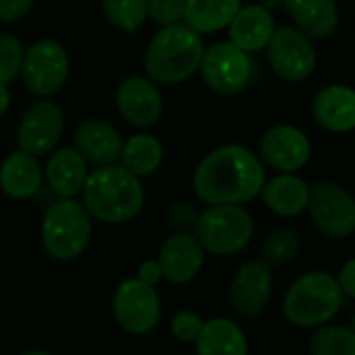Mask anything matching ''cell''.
<instances>
[{
    "label": "cell",
    "instance_id": "6da1fadb",
    "mask_svg": "<svg viewBox=\"0 0 355 355\" xmlns=\"http://www.w3.org/2000/svg\"><path fill=\"white\" fill-rule=\"evenodd\" d=\"M266 184V169L255 153L241 144H224L207 153L195 173L193 191L207 207L243 205Z\"/></svg>",
    "mask_w": 355,
    "mask_h": 355
},
{
    "label": "cell",
    "instance_id": "7a4b0ae2",
    "mask_svg": "<svg viewBox=\"0 0 355 355\" xmlns=\"http://www.w3.org/2000/svg\"><path fill=\"white\" fill-rule=\"evenodd\" d=\"M82 205L92 220L103 224H125L142 211L144 189L138 178L119 163L96 167L86 178Z\"/></svg>",
    "mask_w": 355,
    "mask_h": 355
},
{
    "label": "cell",
    "instance_id": "3957f363",
    "mask_svg": "<svg viewBox=\"0 0 355 355\" xmlns=\"http://www.w3.org/2000/svg\"><path fill=\"white\" fill-rule=\"evenodd\" d=\"M203 38L184 24L161 28L144 51V73L153 84H182L199 71Z\"/></svg>",
    "mask_w": 355,
    "mask_h": 355
},
{
    "label": "cell",
    "instance_id": "277c9868",
    "mask_svg": "<svg viewBox=\"0 0 355 355\" xmlns=\"http://www.w3.org/2000/svg\"><path fill=\"white\" fill-rule=\"evenodd\" d=\"M343 305V293L326 272H309L297 278L284 295L282 309L291 324L301 328L322 326L336 315Z\"/></svg>",
    "mask_w": 355,
    "mask_h": 355
},
{
    "label": "cell",
    "instance_id": "5b68a950",
    "mask_svg": "<svg viewBox=\"0 0 355 355\" xmlns=\"http://www.w3.org/2000/svg\"><path fill=\"white\" fill-rule=\"evenodd\" d=\"M42 245L57 261L80 257L90 245L92 218L76 199H57L42 218Z\"/></svg>",
    "mask_w": 355,
    "mask_h": 355
},
{
    "label": "cell",
    "instance_id": "8992f818",
    "mask_svg": "<svg viewBox=\"0 0 355 355\" xmlns=\"http://www.w3.org/2000/svg\"><path fill=\"white\" fill-rule=\"evenodd\" d=\"M205 253L230 257L243 251L253 236V218L243 205L207 207L193 230Z\"/></svg>",
    "mask_w": 355,
    "mask_h": 355
},
{
    "label": "cell",
    "instance_id": "52a82bcc",
    "mask_svg": "<svg viewBox=\"0 0 355 355\" xmlns=\"http://www.w3.org/2000/svg\"><path fill=\"white\" fill-rule=\"evenodd\" d=\"M199 73L211 92L220 96H234L249 86L253 65L249 55L232 42H216L203 51Z\"/></svg>",
    "mask_w": 355,
    "mask_h": 355
},
{
    "label": "cell",
    "instance_id": "ba28073f",
    "mask_svg": "<svg viewBox=\"0 0 355 355\" xmlns=\"http://www.w3.org/2000/svg\"><path fill=\"white\" fill-rule=\"evenodd\" d=\"M67 78L69 55L57 40H38L26 51L21 80L32 94L49 98L67 84Z\"/></svg>",
    "mask_w": 355,
    "mask_h": 355
},
{
    "label": "cell",
    "instance_id": "9c48e42d",
    "mask_svg": "<svg viewBox=\"0 0 355 355\" xmlns=\"http://www.w3.org/2000/svg\"><path fill=\"white\" fill-rule=\"evenodd\" d=\"M266 53L272 71L284 82H303L318 65L315 46L297 28H276Z\"/></svg>",
    "mask_w": 355,
    "mask_h": 355
},
{
    "label": "cell",
    "instance_id": "30bf717a",
    "mask_svg": "<svg viewBox=\"0 0 355 355\" xmlns=\"http://www.w3.org/2000/svg\"><path fill=\"white\" fill-rule=\"evenodd\" d=\"M307 211L315 228L330 239H347L355 232V199L336 182L313 184Z\"/></svg>",
    "mask_w": 355,
    "mask_h": 355
},
{
    "label": "cell",
    "instance_id": "8fae6325",
    "mask_svg": "<svg viewBox=\"0 0 355 355\" xmlns=\"http://www.w3.org/2000/svg\"><path fill=\"white\" fill-rule=\"evenodd\" d=\"M113 315L125 332L148 334L161 320L157 288L140 282L136 276L123 280L113 293Z\"/></svg>",
    "mask_w": 355,
    "mask_h": 355
},
{
    "label": "cell",
    "instance_id": "7c38bea8",
    "mask_svg": "<svg viewBox=\"0 0 355 355\" xmlns=\"http://www.w3.org/2000/svg\"><path fill=\"white\" fill-rule=\"evenodd\" d=\"M65 117L57 103L49 98H40L30 105L17 125V144L19 150L32 157H44L53 153L63 136Z\"/></svg>",
    "mask_w": 355,
    "mask_h": 355
},
{
    "label": "cell",
    "instance_id": "4fadbf2b",
    "mask_svg": "<svg viewBox=\"0 0 355 355\" xmlns=\"http://www.w3.org/2000/svg\"><path fill=\"white\" fill-rule=\"evenodd\" d=\"M272 270L261 259L245 261L232 276L228 288V301L234 313L241 318L259 315L272 297Z\"/></svg>",
    "mask_w": 355,
    "mask_h": 355
},
{
    "label": "cell",
    "instance_id": "5bb4252c",
    "mask_svg": "<svg viewBox=\"0 0 355 355\" xmlns=\"http://www.w3.org/2000/svg\"><path fill=\"white\" fill-rule=\"evenodd\" d=\"M115 105L119 115L136 128L155 125L163 113V96L146 76L125 78L115 92Z\"/></svg>",
    "mask_w": 355,
    "mask_h": 355
},
{
    "label": "cell",
    "instance_id": "9a60e30c",
    "mask_svg": "<svg viewBox=\"0 0 355 355\" xmlns=\"http://www.w3.org/2000/svg\"><path fill=\"white\" fill-rule=\"evenodd\" d=\"M259 153L270 167L282 173H293L309 161L311 144L299 128L280 123L263 132L259 140Z\"/></svg>",
    "mask_w": 355,
    "mask_h": 355
},
{
    "label": "cell",
    "instance_id": "2e32d148",
    "mask_svg": "<svg viewBox=\"0 0 355 355\" xmlns=\"http://www.w3.org/2000/svg\"><path fill=\"white\" fill-rule=\"evenodd\" d=\"M205 251L193 232H175L169 236L157 257L163 280L169 284H187L203 270Z\"/></svg>",
    "mask_w": 355,
    "mask_h": 355
},
{
    "label": "cell",
    "instance_id": "e0dca14e",
    "mask_svg": "<svg viewBox=\"0 0 355 355\" xmlns=\"http://www.w3.org/2000/svg\"><path fill=\"white\" fill-rule=\"evenodd\" d=\"M76 150L82 155L86 163L96 167L115 165L121 157L123 138L115 125L103 119H86L76 128L73 134Z\"/></svg>",
    "mask_w": 355,
    "mask_h": 355
},
{
    "label": "cell",
    "instance_id": "ac0fdd59",
    "mask_svg": "<svg viewBox=\"0 0 355 355\" xmlns=\"http://www.w3.org/2000/svg\"><path fill=\"white\" fill-rule=\"evenodd\" d=\"M313 119L320 128L332 134L355 130V90L343 84L322 88L311 103Z\"/></svg>",
    "mask_w": 355,
    "mask_h": 355
},
{
    "label": "cell",
    "instance_id": "d6986e66",
    "mask_svg": "<svg viewBox=\"0 0 355 355\" xmlns=\"http://www.w3.org/2000/svg\"><path fill=\"white\" fill-rule=\"evenodd\" d=\"M51 191L59 199H76L82 195V189L88 178V163L76 148H55L46 161V169L42 171Z\"/></svg>",
    "mask_w": 355,
    "mask_h": 355
},
{
    "label": "cell",
    "instance_id": "ffe728a7",
    "mask_svg": "<svg viewBox=\"0 0 355 355\" xmlns=\"http://www.w3.org/2000/svg\"><path fill=\"white\" fill-rule=\"evenodd\" d=\"M274 30H276L274 15L266 7L247 5L241 7V11L228 26V34H230L228 42H232L236 49H241L247 55L259 53L268 46Z\"/></svg>",
    "mask_w": 355,
    "mask_h": 355
},
{
    "label": "cell",
    "instance_id": "44dd1931",
    "mask_svg": "<svg viewBox=\"0 0 355 355\" xmlns=\"http://www.w3.org/2000/svg\"><path fill=\"white\" fill-rule=\"evenodd\" d=\"M284 7L295 28L309 40L330 38L338 28L336 0H284Z\"/></svg>",
    "mask_w": 355,
    "mask_h": 355
},
{
    "label": "cell",
    "instance_id": "7402d4cb",
    "mask_svg": "<svg viewBox=\"0 0 355 355\" xmlns=\"http://www.w3.org/2000/svg\"><path fill=\"white\" fill-rule=\"evenodd\" d=\"M42 167L36 157L15 150L0 165V189L15 201L32 199L42 184Z\"/></svg>",
    "mask_w": 355,
    "mask_h": 355
},
{
    "label": "cell",
    "instance_id": "603a6c76",
    "mask_svg": "<svg viewBox=\"0 0 355 355\" xmlns=\"http://www.w3.org/2000/svg\"><path fill=\"white\" fill-rule=\"evenodd\" d=\"M259 195L266 207L282 218L303 214L309 203V187L295 173H280L272 180H266Z\"/></svg>",
    "mask_w": 355,
    "mask_h": 355
},
{
    "label": "cell",
    "instance_id": "cb8c5ba5",
    "mask_svg": "<svg viewBox=\"0 0 355 355\" xmlns=\"http://www.w3.org/2000/svg\"><path fill=\"white\" fill-rule=\"evenodd\" d=\"M195 349L197 355H249V343L243 328L228 318L203 322Z\"/></svg>",
    "mask_w": 355,
    "mask_h": 355
},
{
    "label": "cell",
    "instance_id": "d4e9b609",
    "mask_svg": "<svg viewBox=\"0 0 355 355\" xmlns=\"http://www.w3.org/2000/svg\"><path fill=\"white\" fill-rule=\"evenodd\" d=\"M241 7V0H187L182 24L203 38L205 34L226 30Z\"/></svg>",
    "mask_w": 355,
    "mask_h": 355
},
{
    "label": "cell",
    "instance_id": "484cf974",
    "mask_svg": "<svg viewBox=\"0 0 355 355\" xmlns=\"http://www.w3.org/2000/svg\"><path fill=\"white\" fill-rule=\"evenodd\" d=\"M161 163H163V144L157 136L140 132L123 140L119 165L128 169L132 175H136L138 180L155 173Z\"/></svg>",
    "mask_w": 355,
    "mask_h": 355
},
{
    "label": "cell",
    "instance_id": "4316f807",
    "mask_svg": "<svg viewBox=\"0 0 355 355\" xmlns=\"http://www.w3.org/2000/svg\"><path fill=\"white\" fill-rule=\"evenodd\" d=\"M146 5L148 0H103V13L113 28L134 34L148 19Z\"/></svg>",
    "mask_w": 355,
    "mask_h": 355
},
{
    "label": "cell",
    "instance_id": "83f0119b",
    "mask_svg": "<svg viewBox=\"0 0 355 355\" xmlns=\"http://www.w3.org/2000/svg\"><path fill=\"white\" fill-rule=\"evenodd\" d=\"M311 355H355V334L343 326H322L311 334Z\"/></svg>",
    "mask_w": 355,
    "mask_h": 355
},
{
    "label": "cell",
    "instance_id": "f1b7e54d",
    "mask_svg": "<svg viewBox=\"0 0 355 355\" xmlns=\"http://www.w3.org/2000/svg\"><path fill=\"white\" fill-rule=\"evenodd\" d=\"M299 253V234L291 228H276L261 245V261L266 266H286Z\"/></svg>",
    "mask_w": 355,
    "mask_h": 355
},
{
    "label": "cell",
    "instance_id": "f546056e",
    "mask_svg": "<svg viewBox=\"0 0 355 355\" xmlns=\"http://www.w3.org/2000/svg\"><path fill=\"white\" fill-rule=\"evenodd\" d=\"M26 49L13 34H0V84L9 86L21 76Z\"/></svg>",
    "mask_w": 355,
    "mask_h": 355
},
{
    "label": "cell",
    "instance_id": "4dcf8cb0",
    "mask_svg": "<svg viewBox=\"0 0 355 355\" xmlns=\"http://www.w3.org/2000/svg\"><path fill=\"white\" fill-rule=\"evenodd\" d=\"M184 7H187V0H148L146 13L157 26L169 28V26L182 24Z\"/></svg>",
    "mask_w": 355,
    "mask_h": 355
},
{
    "label": "cell",
    "instance_id": "1f68e13d",
    "mask_svg": "<svg viewBox=\"0 0 355 355\" xmlns=\"http://www.w3.org/2000/svg\"><path fill=\"white\" fill-rule=\"evenodd\" d=\"M201 328H203V318L189 309L178 311L169 324L171 334L180 343H195L201 334Z\"/></svg>",
    "mask_w": 355,
    "mask_h": 355
},
{
    "label": "cell",
    "instance_id": "d6a6232c",
    "mask_svg": "<svg viewBox=\"0 0 355 355\" xmlns=\"http://www.w3.org/2000/svg\"><path fill=\"white\" fill-rule=\"evenodd\" d=\"M199 220V211L191 201H175L167 207V224L178 232H193Z\"/></svg>",
    "mask_w": 355,
    "mask_h": 355
},
{
    "label": "cell",
    "instance_id": "836d02e7",
    "mask_svg": "<svg viewBox=\"0 0 355 355\" xmlns=\"http://www.w3.org/2000/svg\"><path fill=\"white\" fill-rule=\"evenodd\" d=\"M34 9V0H0V21L15 24L30 15Z\"/></svg>",
    "mask_w": 355,
    "mask_h": 355
},
{
    "label": "cell",
    "instance_id": "e575fe53",
    "mask_svg": "<svg viewBox=\"0 0 355 355\" xmlns=\"http://www.w3.org/2000/svg\"><path fill=\"white\" fill-rule=\"evenodd\" d=\"M336 282H338V286H340V293H343V295H347V297L355 299V257H353V259H349V261L340 268Z\"/></svg>",
    "mask_w": 355,
    "mask_h": 355
},
{
    "label": "cell",
    "instance_id": "d590c367",
    "mask_svg": "<svg viewBox=\"0 0 355 355\" xmlns=\"http://www.w3.org/2000/svg\"><path fill=\"white\" fill-rule=\"evenodd\" d=\"M136 278H138L140 282H144V284H148V286L155 288V286L163 280V274H161V268H159L157 259H146V261H142L140 268H138Z\"/></svg>",
    "mask_w": 355,
    "mask_h": 355
},
{
    "label": "cell",
    "instance_id": "8d00e7d4",
    "mask_svg": "<svg viewBox=\"0 0 355 355\" xmlns=\"http://www.w3.org/2000/svg\"><path fill=\"white\" fill-rule=\"evenodd\" d=\"M11 107V92H9V86H3L0 84V117H3Z\"/></svg>",
    "mask_w": 355,
    "mask_h": 355
},
{
    "label": "cell",
    "instance_id": "74e56055",
    "mask_svg": "<svg viewBox=\"0 0 355 355\" xmlns=\"http://www.w3.org/2000/svg\"><path fill=\"white\" fill-rule=\"evenodd\" d=\"M24 355H53V353H49V351H28Z\"/></svg>",
    "mask_w": 355,
    "mask_h": 355
},
{
    "label": "cell",
    "instance_id": "f35d334b",
    "mask_svg": "<svg viewBox=\"0 0 355 355\" xmlns=\"http://www.w3.org/2000/svg\"><path fill=\"white\" fill-rule=\"evenodd\" d=\"M351 330H353V334H355V315H353V328H351Z\"/></svg>",
    "mask_w": 355,
    "mask_h": 355
}]
</instances>
